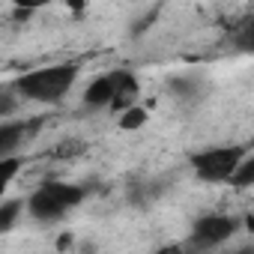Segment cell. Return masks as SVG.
Returning a JSON list of instances; mask_svg holds the SVG:
<instances>
[{
	"instance_id": "1",
	"label": "cell",
	"mask_w": 254,
	"mask_h": 254,
	"mask_svg": "<svg viewBox=\"0 0 254 254\" xmlns=\"http://www.w3.org/2000/svg\"><path fill=\"white\" fill-rule=\"evenodd\" d=\"M81 75L78 63H54V66H39L24 72L15 81V90L21 93V99L36 102V105H57L69 96V90L75 87Z\"/></svg>"
},
{
	"instance_id": "2",
	"label": "cell",
	"mask_w": 254,
	"mask_h": 254,
	"mask_svg": "<svg viewBox=\"0 0 254 254\" xmlns=\"http://www.w3.org/2000/svg\"><path fill=\"white\" fill-rule=\"evenodd\" d=\"M84 194L87 191L81 186H75V183H57V180H51V183H42L39 189L30 191L27 212L36 221H42V224H54V221L66 218L75 206H81Z\"/></svg>"
},
{
	"instance_id": "3",
	"label": "cell",
	"mask_w": 254,
	"mask_h": 254,
	"mask_svg": "<svg viewBox=\"0 0 254 254\" xmlns=\"http://www.w3.org/2000/svg\"><path fill=\"white\" fill-rule=\"evenodd\" d=\"M242 159H245V147H239V144L209 147V150H200V153L189 156L191 171L200 183H230V177L236 174Z\"/></svg>"
},
{
	"instance_id": "4",
	"label": "cell",
	"mask_w": 254,
	"mask_h": 254,
	"mask_svg": "<svg viewBox=\"0 0 254 254\" xmlns=\"http://www.w3.org/2000/svg\"><path fill=\"white\" fill-rule=\"evenodd\" d=\"M236 230H239L236 218H230V215H224V212H209V215H200V218L191 224L189 245H191V248H218V245H224Z\"/></svg>"
},
{
	"instance_id": "5",
	"label": "cell",
	"mask_w": 254,
	"mask_h": 254,
	"mask_svg": "<svg viewBox=\"0 0 254 254\" xmlns=\"http://www.w3.org/2000/svg\"><path fill=\"white\" fill-rule=\"evenodd\" d=\"M39 126H42V120H3L0 123V159L15 156V150L24 144V138H33Z\"/></svg>"
},
{
	"instance_id": "6",
	"label": "cell",
	"mask_w": 254,
	"mask_h": 254,
	"mask_svg": "<svg viewBox=\"0 0 254 254\" xmlns=\"http://www.w3.org/2000/svg\"><path fill=\"white\" fill-rule=\"evenodd\" d=\"M114 78V102H111V111H126V108H132L138 105V96H141V81L132 69H117L111 72Z\"/></svg>"
},
{
	"instance_id": "7",
	"label": "cell",
	"mask_w": 254,
	"mask_h": 254,
	"mask_svg": "<svg viewBox=\"0 0 254 254\" xmlns=\"http://www.w3.org/2000/svg\"><path fill=\"white\" fill-rule=\"evenodd\" d=\"M111 102H114V78H111V72L93 78L84 87V105L87 108H96L99 111V108H111Z\"/></svg>"
},
{
	"instance_id": "8",
	"label": "cell",
	"mask_w": 254,
	"mask_h": 254,
	"mask_svg": "<svg viewBox=\"0 0 254 254\" xmlns=\"http://www.w3.org/2000/svg\"><path fill=\"white\" fill-rule=\"evenodd\" d=\"M27 209V203L24 200H18V197H9V200H3L0 203V233H9L12 227H15V221H18V215Z\"/></svg>"
},
{
	"instance_id": "9",
	"label": "cell",
	"mask_w": 254,
	"mask_h": 254,
	"mask_svg": "<svg viewBox=\"0 0 254 254\" xmlns=\"http://www.w3.org/2000/svg\"><path fill=\"white\" fill-rule=\"evenodd\" d=\"M147 120H150L147 108L132 105V108L120 111V129H123V132H138V129H144V126H147Z\"/></svg>"
},
{
	"instance_id": "10",
	"label": "cell",
	"mask_w": 254,
	"mask_h": 254,
	"mask_svg": "<svg viewBox=\"0 0 254 254\" xmlns=\"http://www.w3.org/2000/svg\"><path fill=\"white\" fill-rule=\"evenodd\" d=\"M230 186H233V189H239V191H245V189H254V153H251V156L245 153V159L239 162L236 174L230 177Z\"/></svg>"
},
{
	"instance_id": "11",
	"label": "cell",
	"mask_w": 254,
	"mask_h": 254,
	"mask_svg": "<svg viewBox=\"0 0 254 254\" xmlns=\"http://www.w3.org/2000/svg\"><path fill=\"white\" fill-rule=\"evenodd\" d=\"M171 93H174L177 99L194 102V99H197V93H203V87H197V81H194V78H177V81L171 84Z\"/></svg>"
},
{
	"instance_id": "12",
	"label": "cell",
	"mask_w": 254,
	"mask_h": 254,
	"mask_svg": "<svg viewBox=\"0 0 254 254\" xmlns=\"http://www.w3.org/2000/svg\"><path fill=\"white\" fill-rule=\"evenodd\" d=\"M159 191H162L159 186H153V183H144V180H141V183H135V186H132L129 197H132V203H138V206H147L153 197H159Z\"/></svg>"
},
{
	"instance_id": "13",
	"label": "cell",
	"mask_w": 254,
	"mask_h": 254,
	"mask_svg": "<svg viewBox=\"0 0 254 254\" xmlns=\"http://www.w3.org/2000/svg\"><path fill=\"white\" fill-rule=\"evenodd\" d=\"M233 45H236V51H242V54H254V15L239 27Z\"/></svg>"
},
{
	"instance_id": "14",
	"label": "cell",
	"mask_w": 254,
	"mask_h": 254,
	"mask_svg": "<svg viewBox=\"0 0 254 254\" xmlns=\"http://www.w3.org/2000/svg\"><path fill=\"white\" fill-rule=\"evenodd\" d=\"M18 171H21V159H15V156H3V159H0V191L9 189V183L15 180Z\"/></svg>"
},
{
	"instance_id": "15",
	"label": "cell",
	"mask_w": 254,
	"mask_h": 254,
	"mask_svg": "<svg viewBox=\"0 0 254 254\" xmlns=\"http://www.w3.org/2000/svg\"><path fill=\"white\" fill-rule=\"evenodd\" d=\"M12 3H15L18 9H24V12H33V9H42V6L54 3V0H12Z\"/></svg>"
}]
</instances>
